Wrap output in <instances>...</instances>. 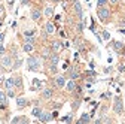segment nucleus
<instances>
[{
	"mask_svg": "<svg viewBox=\"0 0 125 124\" xmlns=\"http://www.w3.org/2000/svg\"><path fill=\"white\" fill-rule=\"evenodd\" d=\"M54 117H52V114H45V112H42L40 115H39V121L40 123H48V121H51Z\"/></svg>",
	"mask_w": 125,
	"mask_h": 124,
	"instance_id": "nucleus-6",
	"label": "nucleus"
},
{
	"mask_svg": "<svg viewBox=\"0 0 125 124\" xmlns=\"http://www.w3.org/2000/svg\"><path fill=\"white\" fill-rule=\"evenodd\" d=\"M51 73H57V66H54V64H51Z\"/></svg>",
	"mask_w": 125,
	"mask_h": 124,
	"instance_id": "nucleus-36",
	"label": "nucleus"
},
{
	"mask_svg": "<svg viewBox=\"0 0 125 124\" xmlns=\"http://www.w3.org/2000/svg\"><path fill=\"white\" fill-rule=\"evenodd\" d=\"M110 72H112V67H106L104 69V73H110Z\"/></svg>",
	"mask_w": 125,
	"mask_h": 124,
	"instance_id": "nucleus-42",
	"label": "nucleus"
},
{
	"mask_svg": "<svg viewBox=\"0 0 125 124\" xmlns=\"http://www.w3.org/2000/svg\"><path fill=\"white\" fill-rule=\"evenodd\" d=\"M97 17L100 18V21H106V20L110 18V11H109L106 6H101V8H98V11H97Z\"/></svg>",
	"mask_w": 125,
	"mask_h": 124,
	"instance_id": "nucleus-1",
	"label": "nucleus"
},
{
	"mask_svg": "<svg viewBox=\"0 0 125 124\" xmlns=\"http://www.w3.org/2000/svg\"><path fill=\"white\" fill-rule=\"evenodd\" d=\"M25 42H28V43H34L36 39H34V36H25Z\"/></svg>",
	"mask_w": 125,
	"mask_h": 124,
	"instance_id": "nucleus-32",
	"label": "nucleus"
},
{
	"mask_svg": "<svg viewBox=\"0 0 125 124\" xmlns=\"http://www.w3.org/2000/svg\"><path fill=\"white\" fill-rule=\"evenodd\" d=\"M124 23H125V21H124Z\"/></svg>",
	"mask_w": 125,
	"mask_h": 124,
	"instance_id": "nucleus-48",
	"label": "nucleus"
},
{
	"mask_svg": "<svg viewBox=\"0 0 125 124\" xmlns=\"http://www.w3.org/2000/svg\"><path fill=\"white\" fill-rule=\"evenodd\" d=\"M2 18H5V8H3V5H0V20Z\"/></svg>",
	"mask_w": 125,
	"mask_h": 124,
	"instance_id": "nucleus-34",
	"label": "nucleus"
},
{
	"mask_svg": "<svg viewBox=\"0 0 125 124\" xmlns=\"http://www.w3.org/2000/svg\"><path fill=\"white\" fill-rule=\"evenodd\" d=\"M45 32L48 33V35H52V33L55 32V25H54V23H46V24H45Z\"/></svg>",
	"mask_w": 125,
	"mask_h": 124,
	"instance_id": "nucleus-10",
	"label": "nucleus"
},
{
	"mask_svg": "<svg viewBox=\"0 0 125 124\" xmlns=\"http://www.w3.org/2000/svg\"><path fill=\"white\" fill-rule=\"evenodd\" d=\"M76 85H77V84L74 82V79H70V81L66 82V88H67L69 91H74V90H76Z\"/></svg>",
	"mask_w": 125,
	"mask_h": 124,
	"instance_id": "nucleus-16",
	"label": "nucleus"
},
{
	"mask_svg": "<svg viewBox=\"0 0 125 124\" xmlns=\"http://www.w3.org/2000/svg\"><path fill=\"white\" fill-rule=\"evenodd\" d=\"M79 124H86V123H91V115L89 114H82V117H81V120L77 121Z\"/></svg>",
	"mask_w": 125,
	"mask_h": 124,
	"instance_id": "nucleus-15",
	"label": "nucleus"
},
{
	"mask_svg": "<svg viewBox=\"0 0 125 124\" xmlns=\"http://www.w3.org/2000/svg\"><path fill=\"white\" fill-rule=\"evenodd\" d=\"M3 87H5L6 90H10V88H13V78L3 79Z\"/></svg>",
	"mask_w": 125,
	"mask_h": 124,
	"instance_id": "nucleus-13",
	"label": "nucleus"
},
{
	"mask_svg": "<svg viewBox=\"0 0 125 124\" xmlns=\"http://www.w3.org/2000/svg\"><path fill=\"white\" fill-rule=\"evenodd\" d=\"M113 50L116 51V52H119V54H124V43L122 42H113Z\"/></svg>",
	"mask_w": 125,
	"mask_h": 124,
	"instance_id": "nucleus-9",
	"label": "nucleus"
},
{
	"mask_svg": "<svg viewBox=\"0 0 125 124\" xmlns=\"http://www.w3.org/2000/svg\"><path fill=\"white\" fill-rule=\"evenodd\" d=\"M66 78H64V76H57V78H55V85L58 87V88H61V87H66Z\"/></svg>",
	"mask_w": 125,
	"mask_h": 124,
	"instance_id": "nucleus-7",
	"label": "nucleus"
},
{
	"mask_svg": "<svg viewBox=\"0 0 125 124\" xmlns=\"http://www.w3.org/2000/svg\"><path fill=\"white\" fill-rule=\"evenodd\" d=\"M40 17H42V12H40V11H37V9H33V11H31V20H33V21H39Z\"/></svg>",
	"mask_w": 125,
	"mask_h": 124,
	"instance_id": "nucleus-12",
	"label": "nucleus"
},
{
	"mask_svg": "<svg viewBox=\"0 0 125 124\" xmlns=\"http://www.w3.org/2000/svg\"><path fill=\"white\" fill-rule=\"evenodd\" d=\"M77 78H81V73L76 72L74 69H70V79H77Z\"/></svg>",
	"mask_w": 125,
	"mask_h": 124,
	"instance_id": "nucleus-21",
	"label": "nucleus"
},
{
	"mask_svg": "<svg viewBox=\"0 0 125 124\" xmlns=\"http://www.w3.org/2000/svg\"><path fill=\"white\" fill-rule=\"evenodd\" d=\"M52 117H54V118H57V117H58V112H57V111H55V112H52Z\"/></svg>",
	"mask_w": 125,
	"mask_h": 124,
	"instance_id": "nucleus-43",
	"label": "nucleus"
},
{
	"mask_svg": "<svg viewBox=\"0 0 125 124\" xmlns=\"http://www.w3.org/2000/svg\"><path fill=\"white\" fill-rule=\"evenodd\" d=\"M49 60H51V64H54V66H57V64L60 63V57H58V54H51Z\"/></svg>",
	"mask_w": 125,
	"mask_h": 124,
	"instance_id": "nucleus-19",
	"label": "nucleus"
},
{
	"mask_svg": "<svg viewBox=\"0 0 125 124\" xmlns=\"http://www.w3.org/2000/svg\"><path fill=\"white\" fill-rule=\"evenodd\" d=\"M83 27H85L83 25V21H81V23H77V27L76 28H77V32H83Z\"/></svg>",
	"mask_w": 125,
	"mask_h": 124,
	"instance_id": "nucleus-33",
	"label": "nucleus"
},
{
	"mask_svg": "<svg viewBox=\"0 0 125 124\" xmlns=\"http://www.w3.org/2000/svg\"><path fill=\"white\" fill-rule=\"evenodd\" d=\"M43 13L46 15V17H52V15H54V9H52V8H46Z\"/></svg>",
	"mask_w": 125,
	"mask_h": 124,
	"instance_id": "nucleus-27",
	"label": "nucleus"
},
{
	"mask_svg": "<svg viewBox=\"0 0 125 124\" xmlns=\"http://www.w3.org/2000/svg\"><path fill=\"white\" fill-rule=\"evenodd\" d=\"M79 106H81V99H76V100L72 103V108H73V111H76V109H77Z\"/></svg>",
	"mask_w": 125,
	"mask_h": 124,
	"instance_id": "nucleus-25",
	"label": "nucleus"
},
{
	"mask_svg": "<svg viewBox=\"0 0 125 124\" xmlns=\"http://www.w3.org/2000/svg\"><path fill=\"white\" fill-rule=\"evenodd\" d=\"M107 2H109V0H97V6H98V8L106 6V5H107Z\"/></svg>",
	"mask_w": 125,
	"mask_h": 124,
	"instance_id": "nucleus-31",
	"label": "nucleus"
},
{
	"mask_svg": "<svg viewBox=\"0 0 125 124\" xmlns=\"http://www.w3.org/2000/svg\"><path fill=\"white\" fill-rule=\"evenodd\" d=\"M61 121H62V123H72V121H73V115L69 114V115H66V117H62Z\"/></svg>",
	"mask_w": 125,
	"mask_h": 124,
	"instance_id": "nucleus-24",
	"label": "nucleus"
},
{
	"mask_svg": "<svg viewBox=\"0 0 125 124\" xmlns=\"http://www.w3.org/2000/svg\"><path fill=\"white\" fill-rule=\"evenodd\" d=\"M52 2H55V3H58V2H61V0H52Z\"/></svg>",
	"mask_w": 125,
	"mask_h": 124,
	"instance_id": "nucleus-47",
	"label": "nucleus"
},
{
	"mask_svg": "<svg viewBox=\"0 0 125 124\" xmlns=\"http://www.w3.org/2000/svg\"><path fill=\"white\" fill-rule=\"evenodd\" d=\"M52 94H54V91H52L51 88H45V90L42 91V97H43V99H51Z\"/></svg>",
	"mask_w": 125,
	"mask_h": 124,
	"instance_id": "nucleus-14",
	"label": "nucleus"
},
{
	"mask_svg": "<svg viewBox=\"0 0 125 124\" xmlns=\"http://www.w3.org/2000/svg\"><path fill=\"white\" fill-rule=\"evenodd\" d=\"M73 9L76 12V15L79 17L81 20L83 18V11H82V5L79 3V0H76V2H73Z\"/></svg>",
	"mask_w": 125,
	"mask_h": 124,
	"instance_id": "nucleus-4",
	"label": "nucleus"
},
{
	"mask_svg": "<svg viewBox=\"0 0 125 124\" xmlns=\"http://www.w3.org/2000/svg\"><path fill=\"white\" fill-rule=\"evenodd\" d=\"M113 111H115V114H118V115H122V114H124V103H122V99H121L119 96L115 97Z\"/></svg>",
	"mask_w": 125,
	"mask_h": 124,
	"instance_id": "nucleus-3",
	"label": "nucleus"
},
{
	"mask_svg": "<svg viewBox=\"0 0 125 124\" xmlns=\"http://www.w3.org/2000/svg\"><path fill=\"white\" fill-rule=\"evenodd\" d=\"M62 46H64V45H62L60 40H54V42H52V48H51V50H52L54 52H58V51H61V50H62Z\"/></svg>",
	"mask_w": 125,
	"mask_h": 124,
	"instance_id": "nucleus-8",
	"label": "nucleus"
},
{
	"mask_svg": "<svg viewBox=\"0 0 125 124\" xmlns=\"http://www.w3.org/2000/svg\"><path fill=\"white\" fill-rule=\"evenodd\" d=\"M119 32H121V33H124V35H125V28H119Z\"/></svg>",
	"mask_w": 125,
	"mask_h": 124,
	"instance_id": "nucleus-45",
	"label": "nucleus"
},
{
	"mask_svg": "<svg viewBox=\"0 0 125 124\" xmlns=\"http://www.w3.org/2000/svg\"><path fill=\"white\" fill-rule=\"evenodd\" d=\"M27 100L24 99V97H17V106L18 108H24V106H27Z\"/></svg>",
	"mask_w": 125,
	"mask_h": 124,
	"instance_id": "nucleus-20",
	"label": "nucleus"
},
{
	"mask_svg": "<svg viewBox=\"0 0 125 124\" xmlns=\"http://www.w3.org/2000/svg\"><path fill=\"white\" fill-rule=\"evenodd\" d=\"M28 3V0H21V5H27Z\"/></svg>",
	"mask_w": 125,
	"mask_h": 124,
	"instance_id": "nucleus-44",
	"label": "nucleus"
},
{
	"mask_svg": "<svg viewBox=\"0 0 125 124\" xmlns=\"http://www.w3.org/2000/svg\"><path fill=\"white\" fill-rule=\"evenodd\" d=\"M33 84H34L36 87H40V85H42V82H40L39 79H33Z\"/></svg>",
	"mask_w": 125,
	"mask_h": 124,
	"instance_id": "nucleus-37",
	"label": "nucleus"
},
{
	"mask_svg": "<svg viewBox=\"0 0 125 124\" xmlns=\"http://www.w3.org/2000/svg\"><path fill=\"white\" fill-rule=\"evenodd\" d=\"M6 96H8V97H10V99H12V97H15V93H13V90H12V88H10V90H8Z\"/></svg>",
	"mask_w": 125,
	"mask_h": 124,
	"instance_id": "nucleus-35",
	"label": "nucleus"
},
{
	"mask_svg": "<svg viewBox=\"0 0 125 124\" xmlns=\"http://www.w3.org/2000/svg\"><path fill=\"white\" fill-rule=\"evenodd\" d=\"M42 57H43V58H49V57H51V51H49V48H46V50L42 51Z\"/></svg>",
	"mask_w": 125,
	"mask_h": 124,
	"instance_id": "nucleus-26",
	"label": "nucleus"
},
{
	"mask_svg": "<svg viewBox=\"0 0 125 124\" xmlns=\"http://www.w3.org/2000/svg\"><path fill=\"white\" fill-rule=\"evenodd\" d=\"M27 64H28V69H30V72H37V70H39V67H40L39 60H37V58H34V57H30V58H27Z\"/></svg>",
	"mask_w": 125,
	"mask_h": 124,
	"instance_id": "nucleus-2",
	"label": "nucleus"
},
{
	"mask_svg": "<svg viewBox=\"0 0 125 124\" xmlns=\"http://www.w3.org/2000/svg\"><path fill=\"white\" fill-rule=\"evenodd\" d=\"M22 51H24V52H33V51H34V43L25 42V43L22 45Z\"/></svg>",
	"mask_w": 125,
	"mask_h": 124,
	"instance_id": "nucleus-11",
	"label": "nucleus"
},
{
	"mask_svg": "<svg viewBox=\"0 0 125 124\" xmlns=\"http://www.w3.org/2000/svg\"><path fill=\"white\" fill-rule=\"evenodd\" d=\"M24 36H34V32H33V30H31V32H25Z\"/></svg>",
	"mask_w": 125,
	"mask_h": 124,
	"instance_id": "nucleus-38",
	"label": "nucleus"
},
{
	"mask_svg": "<svg viewBox=\"0 0 125 124\" xmlns=\"http://www.w3.org/2000/svg\"><path fill=\"white\" fill-rule=\"evenodd\" d=\"M12 124H18V123H28V120L25 117H15L13 120H10Z\"/></svg>",
	"mask_w": 125,
	"mask_h": 124,
	"instance_id": "nucleus-18",
	"label": "nucleus"
},
{
	"mask_svg": "<svg viewBox=\"0 0 125 124\" xmlns=\"http://www.w3.org/2000/svg\"><path fill=\"white\" fill-rule=\"evenodd\" d=\"M109 2H112V3H116V2H118V0H109Z\"/></svg>",
	"mask_w": 125,
	"mask_h": 124,
	"instance_id": "nucleus-46",
	"label": "nucleus"
},
{
	"mask_svg": "<svg viewBox=\"0 0 125 124\" xmlns=\"http://www.w3.org/2000/svg\"><path fill=\"white\" fill-rule=\"evenodd\" d=\"M0 54H5V46H3V43H0Z\"/></svg>",
	"mask_w": 125,
	"mask_h": 124,
	"instance_id": "nucleus-39",
	"label": "nucleus"
},
{
	"mask_svg": "<svg viewBox=\"0 0 125 124\" xmlns=\"http://www.w3.org/2000/svg\"><path fill=\"white\" fill-rule=\"evenodd\" d=\"M119 72H125V64H121L119 66Z\"/></svg>",
	"mask_w": 125,
	"mask_h": 124,
	"instance_id": "nucleus-41",
	"label": "nucleus"
},
{
	"mask_svg": "<svg viewBox=\"0 0 125 124\" xmlns=\"http://www.w3.org/2000/svg\"><path fill=\"white\" fill-rule=\"evenodd\" d=\"M6 102H8L6 93H5V91H0V103H5V105H6Z\"/></svg>",
	"mask_w": 125,
	"mask_h": 124,
	"instance_id": "nucleus-23",
	"label": "nucleus"
},
{
	"mask_svg": "<svg viewBox=\"0 0 125 124\" xmlns=\"http://www.w3.org/2000/svg\"><path fill=\"white\" fill-rule=\"evenodd\" d=\"M101 39H104V40H109V39H110V33H109V32H106V30H104V32L101 33Z\"/></svg>",
	"mask_w": 125,
	"mask_h": 124,
	"instance_id": "nucleus-29",
	"label": "nucleus"
},
{
	"mask_svg": "<svg viewBox=\"0 0 125 124\" xmlns=\"http://www.w3.org/2000/svg\"><path fill=\"white\" fill-rule=\"evenodd\" d=\"M21 64H22V60H20V58H18L17 61H15V64H12V69H13V70H17Z\"/></svg>",
	"mask_w": 125,
	"mask_h": 124,
	"instance_id": "nucleus-28",
	"label": "nucleus"
},
{
	"mask_svg": "<svg viewBox=\"0 0 125 124\" xmlns=\"http://www.w3.org/2000/svg\"><path fill=\"white\" fill-rule=\"evenodd\" d=\"M43 111H42V108H33V109H31V115H33V117H39L40 114H42Z\"/></svg>",
	"mask_w": 125,
	"mask_h": 124,
	"instance_id": "nucleus-22",
	"label": "nucleus"
},
{
	"mask_svg": "<svg viewBox=\"0 0 125 124\" xmlns=\"http://www.w3.org/2000/svg\"><path fill=\"white\" fill-rule=\"evenodd\" d=\"M0 63H2V66L5 67V69H12V64H13V61H12V57H9V55H5L3 58H2V61H0Z\"/></svg>",
	"mask_w": 125,
	"mask_h": 124,
	"instance_id": "nucleus-5",
	"label": "nucleus"
},
{
	"mask_svg": "<svg viewBox=\"0 0 125 124\" xmlns=\"http://www.w3.org/2000/svg\"><path fill=\"white\" fill-rule=\"evenodd\" d=\"M85 75L86 76H97V72H94V69H89V70L85 72Z\"/></svg>",
	"mask_w": 125,
	"mask_h": 124,
	"instance_id": "nucleus-30",
	"label": "nucleus"
},
{
	"mask_svg": "<svg viewBox=\"0 0 125 124\" xmlns=\"http://www.w3.org/2000/svg\"><path fill=\"white\" fill-rule=\"evenodd\" d=\"M13 87L22 88V78H21V76H15V78H13Z\"/></svg>",
	"mask_w": 125,
	"mask_h": 124,
	"instance_id": "nucleus-17",
	"label": "nucleus"
},
{
	"mask_svg": "<svg viewBox=\"0 0 125 124\" xmlns=\"http://www.w3.org/2000/svg\"><path fill=\"white\" fill-rule=\"evenodd\" d=\"M5 40V33H0V43H3Z\"/></svg>",
	"mask_w": 125,
	"mask_h": 124,
	"instance_id": "nucleus-40",
	"label": "nucleus"
}]
</instances>
